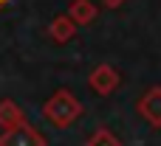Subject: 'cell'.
<instances>
[{"label":"cell","instance_id":"30bf717a","mask_svg":"<svg viewBox=\"0 0 161 146\" xmlns=\"http://www.w3.org/2000/svg\"><path fill=\"white\" fill-rule=\"evenodd\" d=\"M6 3H8V0H0V6H6Z\"/></svg>","mask_w":161,"mask_h":146},{"label":"cell","instance_id":"5b68a950","mask_svg":"<svg viewBox=\"0 0 161 146\" xmlns=\"http://www.w3.org/2000/svg\"><path fill=\"white\" fill-rule=\"evenodd\" d=\"M23 124H28V121H25V113L20 110V104L11 98H3L0 101V129L6 132V129H14Z\"/></svg>","mask_w":161,"mask_h":146},{"label":"cell","instance_id":"7a4b0ae2","mask_svg":"<svg viewBox=\"0 0 161 146\" xmlns=\"http://www.w3.org/2000/svg\"><path fill=\"white\" fill-rule=\"evenodd\" d=\"M119 84H122V76H119V70H116L113 65H108V62L96 65V68L91 70V76H88V87H91L93 93H99V96L116 93Z\"/></svg>","mask_w":161,"mask_h":146},{"label":"cell","instance_id":"8992f818","mask_svg":"<svg viewBox=\"0 0 161 146\" xmlns=\"http://www.w3.org/2000/svg\"><path fill=\"white\" fill-rule=\"evenodd\" d=\"M48 34H51V39L54 42H71L74 39V34H76V23L68 17V14H57L54 20H51V25H48Z\"/></svg>","mask_w":161,"mask_h":146},{"label":"cell","instance_id":"3957f363","mask_svg":"<svg viewBox=\"0 0 161 146\" xmlns=\"http://www.w3.org/2000/svg\"><path fill=\"white\" fill-rule=\"evenodd\" d=\"M136 113H139V115H142L153 129H161V84L150 87V90L139 98Z\"/></svg>","mask_w":161,"mask_h":146},{"label":"cell","instance_id":"52a82bcc","mask_svg":"<svg viewBox=\"0 0 161 146\" xmlns=\"http://www.w3.org/2000/svg\"><path fill=\"white\" fill-rule=\"evenodd\" d=\"M65 14H68L76 25H88V23L96 20V6H93L91 0H71V6H68Z\"/></svg>","mask_w":161,"mask_h":146},{"label":"cell","instance_id":"9c48e42d","mask_svg":"<svg viewBox=\"0 0 161 146\" xmlns=\"http://www.w3.org/2000/svg\"><path fill=\"white\" fill-rule=\"evenodd\" d=\"M102 3H105V6H108V8H119V6H122V3H125V0H102Z\"/></svg>","mask_w":161,"mask_h":146},{"label":"cell","instance_id":"277c9868","mask_svg":"<svg viewBox=\"0 0 161 146\" xmlns=\"http://www.w3.org/2000/svg\"><path fill=\"white\" fill-rule=\"evenodd\" d=\"M0 146H45V138L31 124H23V127L0 132Z\"/></svg>","mask_w":161,"mask_h":146},{"label":"cell","instance_id":"ba28073f","mask_svg":"<svg viewBox=\"0 0 161 146\" xmlns=\"http://www.w3.org/2000/svg\"><path fill=\"white\" fill-rule=\"evenodd\" d=\"M85 146H122V141H119L110 129L102 127V129H96V132L88 138V143H85Z\"/></svg>","mask_w":161,"mask_h":146},{"label":"cell","instance_id":"6da1fadb","mask_svg":"<svg viewBox=\"0 0 161 146\" xmlns=\"http://www.w3.org/2000/svg\"><path fill=\"white\" fill-rule=\"evenodd\" d=\"M82 113H85L82 101H79L71 90H65V87L54 90L51 98L42 104V115H45V121H48L54 129H68L74 121H79Z\"/></svg>","mask_w":161,"mask_h":146}]
</instances>
